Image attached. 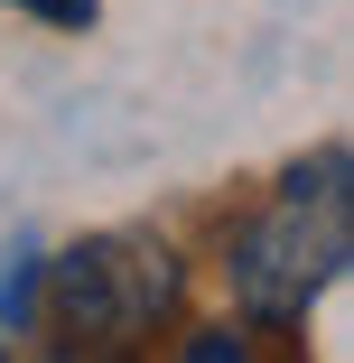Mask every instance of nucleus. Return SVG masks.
I'll use <instances>...</instances> for the list:
<instances>
[{
  "mask_svg": "<svg viewBox=\"0 0 354 363\" xmlns=\"http://www.w3.org/2000/svg\"><path fill=\"white\" fill-rule=\"evenodd\" d=\"M354 252V186H345V150H317V168H289V186H280L252 224L233 233V298L252 326H299L336 270Z\"/></svg>",
  "mask_w": 354,
  "mask_h": 363,
  "instance_id": "obj_1",
  "label": "nucleus"
},
{
  "mask_svg": "<svg viewBox=\"0 0 354 363\" xmlns=\"http://www.w3.org/2000/svg\"><path fill=\"white\" fill-rule=\"evenodd\" d=\"M177 252L159 233H84L38 261V317L65 354H140L177 317Z\"/></svg>",
  "mask_w": 354,
  "mask_h": 363,
  "instance_id": "obj_2",
  "label": "nucleus"
},
{
  "mask_svg": "<svg viewBox=\"0 0 354 363\" xmlns=\"http://www.w3.org/2000/svg\"><path fill=\"white\" fill-rule=\"evenodd\" d=\"M10 10L47 19V28H94V19H103V0H10Z\"/></svg>",
  "mask_w": 354,
  "mask_h": 363,
  "instance_id": "obj_3",
  "label": "nucleus"
},
{
  "mask_svg": "<svg viewBox=\"0 0 354 363\" xmlns=\"http://www.w3.org/2000/svg\"><path fill=\"white\" fill-rule=\"evenodd\" d=\"M187 354H196V363H224V354H233V363H243V354H252V345H243V335H233V326H215V335H187Z\"/></svg>",
  "mask_w": 354,
  "mask_h": 363,
  "instance_id": "obj_4",
  "label": "nucleus"
}]
</instances>
